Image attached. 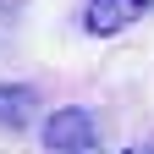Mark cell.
<instances>
[{
    "instance_id": "1",
    "label": "cell",
    "mask_w": 154,
    "mask_h": 154,
    "mask_svg": "<svg viewBox=\"0 0 154 154\" xmlns=\"http://www.w3.org/2000/svg\"><path fill=\"white\" fill-rule=\"evenodd\" d=\"M44 149L50 154H94V116L88 110H50L44 116Z\"/></svg>"
},
{
    "instance_id": "2",
    "label": "cell",
    "mask_w": 154,
    "mask_h": 154,
    "mask_svg": "<svg viewBox=\"0 0 154 154\" xmlns=\"http://www.w3.org/2000/svg\"><path fill=\"white\" fill-rule=\"evenodd\" d=\"M149 6L154 0H88L83 22H88V33H121L127 22H138Z\"/></svg>"
},
{
    "instance_id": "3",
    "label": "cell",
    "mask_w": 154,
    "mask_h": 154,
    "mask_svg": "<svg viewBox=\"0 0 154 154\" xmlns=\"http://www.w3.org/2000/svg\"><path fill=\"white\" fill-rule=\"evenodd\" d=\"M38 110V94L28 83H0V127H28Z\"/></svg>"
},
{
    "instance_id": "4",
    "label": "cell",
    "mask_w": 154,
    "mask_h": 154,
    "mask_svg": "<svg viewBox=\"0 0 154 154\" xmlns=\"http://www.w3.org/2000/svg\"><path fill=\"white\" fill-rule=\"evenodd\" d=\"M127 154H154V143H138V149H127Z\"/></svg>"
},
{
    "instance_id": "5",
    "label": "cell",
    "mask_w": 154,
    "mask_h": 154,
    "mask_svg": "<svg viewBox=\"0 0 154 154\" xmlns=\"http://www.w3.org/2000/svg\"><path fill=\"white\" fill-rule=\"evenodd\" d=\"M0 38H6V6H0Z\"/></svg>"
}]
</instances>
